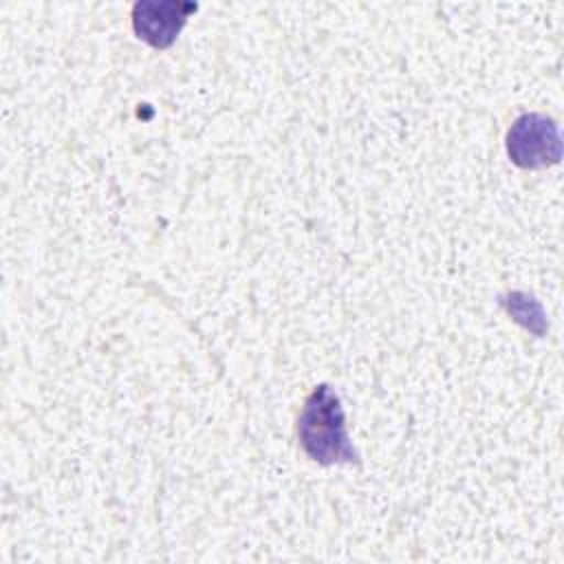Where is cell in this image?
<instances>
[{"label": "cell", "instance_id": "cell-2", "mask_svg": "<svg viewBox=\"0 0 564 564\" xmlns=\"http://www.w3.org/2000/svg\"><path fill=\"white\" fill-rule=\"evenodd\" d=\"M507 154L518 167L524 170L555 165L562 156L557 123L538 112L518 117L507 132Z\"/></svg>", "mask_w": 564, "mask_h": 564}, {"label": "cell", "instance_id": "cell-1", "mask_svg": "<svg viewBox=\"0 0 564 564\" xmlns=\"http://www.w3.org/2000/svg\"><path fill=\"white\" fill-rule=\"evenodd\" d=\"M297 438L304 454L319 465H357L359 456L348 438L346 414L337 392L328 383L315 386L306 397L300 419Z\"/></svg>", "mask_w": 564, "mask_h": 564}, {"label": "cell", "instance_id": "cell-3", "mask_svg": "<svg viewBox=\"0 0 564 564\" xmlns=\"http://www.w3.org/2000/svg\"><path fill=\"white\" fill-rule=\"evenodd\" d=\"M198 9L196 2L141 0L132 7V29L139 40L154 48H167Z\"/></svg>", "mask_w": 564, "mask_h": 564}]
</instances>
